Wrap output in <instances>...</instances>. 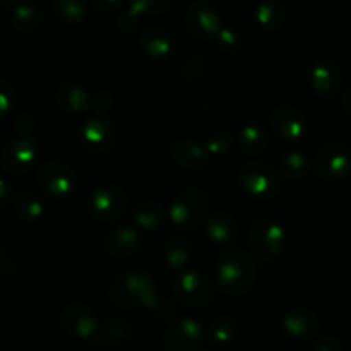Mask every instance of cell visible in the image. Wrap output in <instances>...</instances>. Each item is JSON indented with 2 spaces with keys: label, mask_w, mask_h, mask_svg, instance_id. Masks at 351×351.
I'll use <instances>...</instances> for the list:
<instances>
[{
  "label": "cell",
  "mask_w": 351,
  "mask_h": 351,
  "mask_svg": "<svg viewBox=\"0 0 351 351\" xmlns=\"http://www.w3.org/2000/svg\"><path fill=\"white\" fill-rule=\"evenodd\" d=\"M108 297L113 304L127 311L136 307H146L161 314L170 311L168 302L158 295L154 278L141 269L127 271L119 280L113 281Z\"/></svg>",
  "instance_id": "obj_1"
},
{
  "label": "cell",
  "mask_w": 351,
  "mask_h": 351,
  "mask_svg": "<svg viewBox=\"0 0 351 351\" xmlns=\"http://www.w3.org/2000/svg\"><path fill=\"white\" fill-rule=\"evenodd\" d=\"M257 269L252 257L247 252L233 249L219 257L216 264V287L228 295H243L254 287Z\"/></svg>",
  "instance_id": "obj_2"
},
{
  "label": "cell",
  "mask_w": 351,
  "mask_h": 351,
  "mask_svg": "<svg viewBox=\"0 0 351 351\" xmlns=\"http://www.w3.org/2000/svg\"><path fill=\"white\" fill-rule=\"evenodd\" d=\"M311 165L321 180H343L351 173V144L343 139L324 141L315 151Z\"/></svg>",
  "instance_id": "obj_3"
},
{
  "label": "cell",
  "mask_w": 351,
  "mask_h": 351,
  "mask_svg": "<svg viewBox=\"0 0 351 351\" xmlns=\"http://www.w3.org/2000/svg\"><path fill=\"white\" fill-rule=\"evenodd\" d=\"M211 202L201 189H185L175 197L170 206V219L182 230H197L208 221Z\"/></svg>",
  "instance_id": "obj_4"
},
{
  "label": "cell",
  "mask_w": 351,
  "mask_h": 351,
  "mask_svg": "<svg viewBox=\"0 0 351 351\" xmlns=\"http://www.w3.org/2000/svg\"><path fill=\"white\" fill-rule=\"evenodd\" d=\"M240 189L250 197L269 199L281 191V177L271 165L264 161H250L237 175Z\"/></svg>",
  "instance_id": "obj_5"
},
{
  "label": "cell",
  "mask_w": 351,
  "mask_h": 351,
  "mask_svg": "<svg viewBox=\"0 0 351 351\" xmlns=\"http://www.w3.org/2000/svg\"><path fill=\"white\" fill-rule=\"evenodd\" d=\"M287 242L285 226L274 218H263L249 230V247L263 261H271L283 250Z\"/></svg>",
  "instance_id": "obj_6"
},
{
  "label": "cell",
  "mask_w": 351,
  "mask_h": 351,
  "mask_svg": "<svg viewBox=\"0 0 351 351\" xmlns=\"http://www.w3.org/2000/svg\"><path fill=\"white\" fill-rule=\"evenodd\" d=\"M173 293L180 304L189 307H202L215 297V287L197 271H184L173 281Z\"/></svg>",
  "instance_id": "obj_7"
},
{
  "label": "cell",
  "mask_w": 351,
  "mask_h": 351,
  "mask_svg": "<svg viewBox=\"0 0 351 351\" xmlns=\"http://www.w3.org/2000/svg\"><path fill=\"white\" fill-rule=\"evenodd\" d=\"M127 204V194L117 185H103L89 197V211L98 221H115L125 213Z\"/></svg>",
  "instance_id": "obj_8"
},
{
  "label": "cell",
  "mask_w": 351,
  "mask_h": 351,
  "mask_svg": "<svg viewBox=\"0 0 351 351\" xmlns=\"http://www.w3.org/2000/svg\"><path fill=\"white\" fill-rule=\"evenodd\" d=\"M185 26L192 36L199 40L215 38L216 33L221 29V16L218 9L209 2H192L185 10Z\"/></svg>",
  "instance_id": "obj_9"
},
{
  "label": "cell",
  "mask_w": 351,
  "mask_h": 351,
  "mask_svg": "<svg viewBox=\"0 0 351 351\" xmlns=\"http://www.w3.org/2000/svg\"><path fill=\"white\" fill-rule=\"evenodd\" d=\"M77 175L74 170L58 161H48L38 170V185L55 197L71 195L77 189Z\"/></svg>",
  "instance_id": "obj_10"
},
{
  "label": "cell",
  "mask_w": 351,
  "mask_h": 351,
  "mask_svg": "<svg viewBox=\"0 0 351 351\" xmlns=\"http://www.w3.org/2000/svg\"><path fill=\"white\" fill-rule=\"evenodd\" d=\"M60 326L69 335L81 339H93L99 331V322L95 312L79 302H71L62 308Z\"/></svg>",
  "instance_id": "obj_11"
},
{
  "label": "cell",
  "mask_w": 351,
  "mask_h": 351,
  "mask_svg": "<svg viewBox=\"0 0 351 351\" xmlns=\"http://www.w3.org/2000/svg\"><path fill=\"white\" fill-rule=\"evenodd\" d=\"M311 88L319 98L331 99L341 91L343 71L332 58H319L311 69Z\"/></svg>",
  "instance_id": "obj_12"
},
{
  "label": "cell",
  "mask_w": 351,
  "mask_h": 351,
  "mask_svg": "<svg viewBox=\"0 0 351 351\" xmlns=\"http://www.w3.org/2000/svg\"><path fill=\"white\" fill-rule=\"evenodd\" d=\"M38 158V144L33 137H12L2 149V165L9 173L21 175L29 170Z\"/></svg>",
  "instance_id": "obj_13"
},
{
  "label": "cell",
  "mask_w": 351,
  "mask_h": 351,
  "mask_svg": "<svg viewBox=\"0 0 351 351\" xmlns=\"http://www.w3.org/2000/svg\"><path fill=\"white\" fill-rule=\"evenodd\" d=\"M271 129L274 134L283 139L295 141L300 139L307 130V117L298 106L283 103V105L274 106L269 115Z\"/></svg>",
  "instance_id": "obj_14"
},
{
  "label": "cell",
  "mask_w": 351,
  "mask_h": 351,
  "mask_svg": "<svg viewBox=\"0 0 351 351\" xmlns=\"http://www.w3.org/2000/svg\"><path fill=\"white\" fill-rule=\"evenodd\" d=\"M202 331L197 319H178L165 332V346L168 351H194L201 343Z\"/></svg>",
  "instance_id": "obj_15"
},
{
  "label": "cell",
  "mask_w": 351,
  "mask_h": 351,
  "mask_svg": "<svg viewBox=\"0 0 351 351\" xmlns=\"http://www.w3.org/2000/svg\"><path fill=\"white\" fill-rule=\"evenodd\" d=\"M281 328H283L285 335H288L290 338L298 339V341H307V339L315 338L319 335L322 322L315 312L300 307L291 308L285 314Z\"/></svg>",
  "instance_id": "obj_16"
},
{
  "label": "cell",
  "mask_w": 351,
  "mask_h": 351,
  "mask_svg": "<svg viewBox=\"0 0 351 351\" xmlns=\"http://www.w3.org/2000/svg\"><path fill=\"white\" fill-rule=\"evenodd\" d=\"M170 7V0H134L117 17V29L120 33H130L144 16L165 14Z\"/></svg>",
  "instance_id": "obj_17"
},
{
  "label": "cell",
  "mask_w": 351,
  "mask_h": 351,
  "mask_svg": "<svg viewBox=\"0 0 351 351\" xmlns=\"http://www.w3.org/2000/svg\"><path fill=\"white\" fill-rule=\"evenodd\" d=\"M170 154L178 167L185 170H201L208 165L209 154L201 143L191 137H178L170 143Z\"/></svg>",
  "instance_id": "obj_18"
},
{
  "label": "cell",
  "mask_w": 351,
  "mask_h": 351,
  "mask_svg": "<svg viewBox=\"0 0 351 351\" xmlns=\"http://www.w3.org/2000/svg\"><path fill=\"white\" fill-rule=\"evenodd\" d=\"M117 129L106 117H91L81 127V137L91 149L105 151L113 144Z\"/></svg>",
  "instance_id": "obj_19"
},
{
  "label": "cell",
  "mask_w": 351,
  "mask_h": 351,
  "mask_svg": "<svg viewBox=\"0 0 351 351\" xmlns=\"http://www.w3.org/2000/svg\"><path fill=\"white\" fill-rule=\"evenodd\" d=\"M141 243V235L134 226L123 225L112 230L105 239V252L113 259H125L132 256Z\"/></svg>",
  "instance_id": "obj_20"
},
{
  "label": "cell",
  "mask_w": 351,
  "mask_h": 351,
  "mask_svg": "<svg viewBox=\"0 0 351 351\" xmlns=\"http://www.w3.org/2000/svg\"><path fill=\"white\" fill-rule=\"evenodd\" d=\"M139 47L146 55L153 58H165L173 53L175 36L161 26H149L141 33Z\"/></svg>",
  "instance_id": "obj_21"
},
{
  "label": "cell",
  "mask_w": 351,
  "mask_h": 351,
  "mask_svg": "<svg viewBox=\"0 0 351 351\" xmlns=\"http://www.w3.org/2000/svg\"><path fill=\"white\" fill-rule=\"evenodd\" d=\"M55 99H57L58 108L67 113H72V115L86 112L91 106L89 93L75 81L60 82L57 93H55Z\"/></svg>",
  "instance_id": "obj_22"
},
{
  "label": "cell",
  "mask_w": 351,
  "mask_h": 351,
  "mask_svg": "<svg viewBox=\"0 0 351 351\" xmlns=\"http://www.w3.org/2000/svg\"><path fill=\"white\" fill-rule=\"evenodd\" d=\"M206 232L209 240L216 245H230L239 239V223L230 213L219 211L208 218L206 221Z\"/></svg>",
  "instance_id": "obj_23"
},
{
  "label": "cell",
  "mask_w": 351,
  "mask_h": 351,
  "mask_svg": "<svg viewBox=\"0 0 351 351\" xmlns=\"http://www.w3.org/2000/svg\"><path fill=\"white\" fill-rule=\"evenodd\" d=\"M269 146V132L257 122H250L240 130L239 147L245 156H256Z\"/></svg>",
  "instance_id": "obj_24"
},
{
  "label": "cell",
  "mask_w": 351,
  "mask_h": 351,
  "mask_svg": "<svg viewBox=\"0 0 351 351\" xmlns=\"http://www.w3.org/2000/svg\"><path fill=\"white\" fill-rule=\"evenodd\" d=\"M256 21L264 31L276 33L287 23V7L278 0H266L256 7Z\"/></svg>",
  "instance_id": "obj_25"
},
{
  "label": "cell",
  "mask_w": 351,
  "mask_h": 351,
  "mask_svg": "<svg viewBox=\"0 0 351 351\" xmlns=\"http://www.w3.org/2000/svg\"><path fill=\"white\" fill-rule=\"evenodd\" d=\"M312 165L307 154L298 149H290L280 158V177L287 180H304Z\"/></svg>",
  "instance_id": "obj_26"
},
{
  "label": "cell",
  "mask_w": 351,
  "mask_h": 351,
  "mask_svg": "<svg viewBox=\"0 0 351 351\" xmlns=\"http://www.w3.org/2000/svg\"><path fill=\"white\" fill-rule=\"evenodd\" d=\"M163 257L168 266L182 267L191 261L192 242L185 235H173L165 242Z\"/></svg>",
  "instance_id": "obj_27"
},
{
  "label": "cell",
  "mask_w": 351,
  "mask_h": 351,
  "mask_svg": "<svg viewBox=\"0 0 351 351\" xmlns=\"http://www.w3.org/2000/svg\"><path fill=\"white\" fill-rule=\"evenodd\" d=\"M10 19L19 31H34L43 23V10L34 3H17L12 7Z\"/></svg>",
  "instance_id": "obj_28"
},
{
  "label": "cell",
  "mask_w": 351,
  "mask_h": 351,
  "mask_svg": "<svg viewBox=\"0 0 351 351\" xmlns=\"http://www.w3.org/2000/svg\"><path fill=\"white\" fill-rule=\"evenodd\" d=\"M237 335H239V324L230 315H219L208 328L209 339L218 345H226V343L233 341Z\"/></svg>",
  "instance_id": "obj_29"
},
{
  "label": "cell",
  "mask_w": 351,
  "mask_h": 351,
  "mask_svg": "<svg viewBox=\"0 0 351 351\" xmlns=\"http://www.w3.org/2000/svg\"><path fill=\"white\" fill-rule=\"evenodd\" d=\"M180 75L185 82H202L208 75V60H206V53L202 51H194L185 58L184 65L180 67Z\"/></svg>",
  "instance_id": "obj_30"
},
{
  "label": "cell",
  "mask_w": 351,
  "mask_h": 351,
  "mask_svg": "<svg viewBox=\"0 0 351 351\" xmlns=\"http://www.w3.org/2000/svg\"><path fill=\"white\" fill-rule=\"evenodd\" d=\"M134 219L143 228H156V226H160L163 223L165 211L161 208V204H158V202H141L134 209Z\"/></svg>",
  "instance_id": "obj_31"
},
{
  "label": "cell",
  "mask_w": 351,
  "mask_h": 351,
  "mask_svg": "<svg viewBox=\"0 0 351 351\" xmlns=\"http://www.w3.org/2000/svg\"><path fill=\"white\" fill-rule=\"evenodd\" d=\"M51 9L65 23H79L88 16V5L82 0H57L51 3Z\"/></svg>",
  "instance_id": "obj_32"
},
{
  "label": "cell",
  "mask_w": 351,
  "mask_h": 351,
  "mask_svg": "<svg viewBox=\"0 0 351 351\" xmlns=\"http://www.w3.org/2000/svg\"><path fill=\"white\" fill-rule=\"evenodd\" d=\"M14 211H16L17 218L23 219V221H38V219L43 216L45 208L43 202L33 194H21L16 199V204H14Z\"/></svg>",
  "instance_id": "obj_33"
},
{
  "label": "cell",
  "mask_w": 351,
  "mask_h": 351,
  "mask_svg": "<svg viewBox=\"0 0 351 351\" xmlns=\"http://www.w3.org/2000/svg\"><path fill=\"white\" fill-rule=\"evenodd\" d=\"M215 38L219 50L225 51V53H235V51H239L243 47V38L232 27L221 26V29L216 33Z\"/></svg>",
  "instance_id": "obj_34"
},
{
  "label": "cell",
  "mask_w": 351,
  "mask_h": 351,
  "mask_svg": "<svg viewBox=\"0 0 351 351\" xmlns=\"http://www.w3.org/2000/svg\"><path fill=\"white\" fill-rule=\"evenodd\" d=\"M233 143V134L226 129H218L206 139L204 149L208 154H223L230 149Z\"/></svg>",
  "instance_id": "obj_35"
},
{
  "label": "cell",
  "mask_w": 351,
  "mask_h": 351,
  "mask_svg": "<svg viewBox=\"0 0 351 351\" xmlns=\"http://www.w3.org/2000/svg\"><path fill=\"white\" fill-rule=\"evenodd\" d=\"M17 101L16 88L10 81L0 77V117L7 115Z\"/></svg>",
  "instance_id": "obj_36"
},
{
  "label": "cell",
  "mask_w": 351,
  "mask_h": 351,
  "mask_svg": "<svg viewBox=\"0 0 351 351\" xmlns=\"http://www.w3.org/2000/svg\"><path fill=\"white\" fill-rule=\"evenodd\" d=\"M115 96L110 91H106V89H99V91H96L95 96L91 98L93 108H95L96 113H99V117L112 112V110L115 108Z\"/></svg>",
  "instance_id": "obj_37"
},
{
  "label": "cell",
  "mask_w": 351,
  "mask_h": 351,
  "mask_svg": "<svg viewBox=\"0 0 351 351\" xmlns=\"http://www.w3.org/2000/svg\"><path fill=\"white\" fill-rule=\"evenodd\" d=\"M36 117L29 112H21L14 120V129L21 137H29L36 130Z\"/></svg>",
  "instance_id": "obj_38"
},
{
  "label": "cell",
  "mask_w": 351,
  "mask_h": 351,
  "mask_svg": "<svg viewBox=\"0 0 351 351\" xmlns=\"http://www.w3.org/2000/svg\"><path fill=\"white\" fill-rule=\"evenodd\" d=\"M312 351H345V345L336 336H326L314 345Z\"/></svg>",
  "instance_id": "obj_39"
},
{
  "label": "cell",
  "mask_w": 351,
  "mask_h": 351,
  "mask_svg": "<svg viewBox=\"0 0 351 351\" xmlns=\"http://www.w3.org/2000/svg\"><path fill=\"white\" fill-rule=\"evenodd\" d=\"M93 9L98 10L101 14L117 12V10L123 9V0H93Z\"/></svg>",
  "instance_id": "obj_40"
},
{
  "label": "cell",
  "mask_w": 351,
  "mask_h": 351,
  "mask_svg": "<svg viewBox=\"0 0 351 351\" xmlns=\"http://www.w3.org/2000/svg\"><path fill=\"white\" fill-rule=\"evenodd\" d=\"M129 331L130 328L125 324V322L112 321L108 324V328H106V336H108L110 339H122L129 335Z\"/></svg>",
  "instance_id": "obj_41"
},
{
  "label": "cell",
  "mask_w": 351,
  "mask_h": 351,
  "mask_svg": "<svg viewBox=\"0 0 351 351\" xmlns=\"http://www.w3.org/2000/svg\"><path fill=\"white\" fill-rule=\"evenodd\" d=\"M10 195H12V187L9 182L0 178V208H3L10 201Z\"/></svg>",
  "instance_id": "obj_42"
},
{
  "label": "cell",
  "mask_w": 351,
  "mask_h": 351,
  "mask_svg": "<svg viewBox=\"0 0 351 351\" xmlns=\"http://www.w3.org/2000/svg\"><path fill=\"white\" fill-rule=\"evenodd\" d=\"M343 106H345L346 113L351 115V84L346 88V91L343 93Z\"/></svg>",
  "instance_id": "obj_43"
},
{
  "label": "cell",
  "mask_w": 351,
  "mask_h": 351,
  "mask_svg": "<svg viewBox=\"0 0 351 351\" xmlns=\"http://www.w3.org/2000/svg\"><path fill=\"white\" fill-rule=\"evenodd\" d=\"M201 351H209V350H201Z\"/></svg>",
  "instance_id": "obj_44"
}]
</instances>
